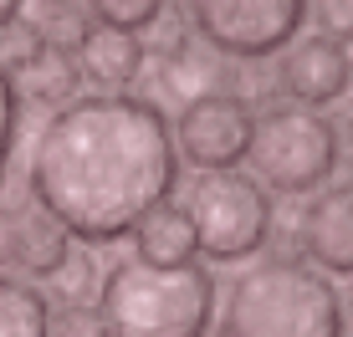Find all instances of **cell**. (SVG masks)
Wrapping results in <instances>:
<instances>
[{
  "label": "cell",
  "mask_w": 353,
  "mask_h": 337,
  "mask_svg": "<svg viewBox=\"0 0 353 337\" xmlns=\"http://www.w3.org/2000/svg\"><path fill=\"white\" fill-rule=\"evenodd\" d=\"M31 199L88 246L123 240L179 184L174 133L159 102L97 92L57 107L31 143Z\"/></svg>",
  "instance_id": "cell-1"
},
{
  "label": "cell",
  "mask_w": 353,
  "mask_h": 337,
  "mask_svg": "<svg viewBox=\"0 0 353 337\" xmlns=\"http://www.w3.org/2000/svg\"><path fill=\"white\" fill-rule=\"evenodd\" d=\"M221 337H348V302L318 266L272 256L230 281Z\"/></svg>",
  "instance_id": "cell-2"
},
{
  "label": "cell",
  "mask_w": 353,
  "mask_h": 337,
  "mask_svg": "<svg viewBox=\"0 0 353 337\" xmlns=\"http://www.w3.org/2000/svg\"><path fill=\"white\" fill-rule=\"evenodd\" d=\"M108 337H205L215 317V281L205 266H143L118 261L97 286Z\"/></svg>",
  "instance_id": "cell-3"
},
{
  "label": "cell",
  "mask_w": 353,
  "mask_h": 337,
  "mask_svg": "<svg viewBox=\"0 0 353 337\" xmlns=\"http://www.w3.org/2000/svg\"><path fill=\"white\" fill-rule=\"evenodd\" d=\"M251 179L276 195H312L338 168V128L318 107H266L246 138Z\"/></svg>",
  "instance_id": "cell-4"
},
{
  "label": "cell",
  "mask_w": 353,
  "mask_h": 337,
  "mask_svg": "<svg viewBox=\"0 0 353 337\" xmlns=\"http://www.w3.org/2000/svg\"><path fill=\"white\" fill-rule=\"evenodd\" d=\"M190 230H194V256L230 266V261H251L272 240V195L251 174H200L185 199Z\"/></svg>",
  "instance_id": "cell-5"
},
{
  "label": "cell",
  "mask_w": 353,
  "mask_h": 337,
  "mask_svg": "<svg viewBox=\"0 0 353 337\" xmlns=\"http://www.w3.org/2000/svg\"><path fill=\"white\" fill-rule=\"evenodd\" d=\"M312 0H190V26L215 56L261 62L297 41Z\"/></svg>",
  "instance_id": "cell-6"
},
{
  "label": "cell",
  "mask_w": 353,
  "mask_h": 337,
  "mask_svg": "<svg viewBox=\"0 0 353 337\" xmlns=\"http://www.w3.org/2000/svg\"><path fill=\"white\" fill-rule=\"evenodd\" d=\"M174 143L179 159L194 164L200 174H225L246 159V138H251V113L246 102H236L230 92H210V98H194L179 107L174 118Z\"/></svg>",
  "instance_id": "cell-7"
},
{
  "label": "cell",
  "mask_w": 353,
  "mask_h": 337,
  "mask_svg": "<svg viewBox=\"0 0 353 337\" xmlns=\"http://www.w3.org/2000/svg\"><path fill=\"white\" fill-rule=\"evenodd\" d=\"M348 41L338 36H302V41L282 46V62H276V87L292 102L318 107L348 92Z\"/></svg>",
  "instance_id": "cell-8"
},
{
  "label": "cell",
  "mask_w": 353,
  "mask_h": 337,
  "mask_svg": "<svg viewBox=\"0 0 353 337\" xmlns=\"http://www.w3.org/2000/svg\"><path fill=\"white\" fill-rule=\"evenodd\" d=\"M0 261H10L31 281H52L57 271L72 261V235L52 220L46 210H21L0 220Z\"/></svg>",
  "instance_id": "cell-9"
},
{
  "label": "cell",
  "mask_w": 353,
  "mask_h": 337,
  "mask_svg": "<svg viewBox=\"0 0 353 337\" xmlns=\"http://www.w3.org/2000/svg\"><path fill=\"white\" fill-rule=\"evenodd\" d=\"M302 250L318 261L323 276H348L353 271V189L333 184L302 215Z\"/></svg>",
  "instance_id": "cell-10"
},
{
  "label": "cell",
  "mask_w": 353,
  "mask_h": 337,
  "mask_svg": "<svg viewBox=\"0 0 353 337\" xmlns=\"http://www.w3.org/2000/svg\"><path fill=\"white\" fill-rule=\"evenodd\" d=\"M143 62H149V46H143V36H128V31H108V26H92L82 36L77 46V72L82 82H92V87L103 92H123L139 82Z\"/></svg>",
  "instance_id": "cell-11"
},
{
  "label": "cell",
  "mask_w": 353,
  "mask_h": 337,
  "mask_svg": "<svg viewBox=\"0 0 353 337\" xmlns=\"http://www.w3.org/2000/svg\"><path fill=\"white\" fill-rule=\"evenodd\" d=\"M133 261L143 266H190L194 261V230L185 204L164 199L133 225Z\"/></svg>",
  "instance_id": "cell-12"
},
{
  "label": "cell",
  "mask_w": 353,
  "mask_h": 337,
  "mask_svg": "<svg viewBox=\"0 0 353 337\" xmlns=\"http://www.w3.org/2000/svg\"><path fill=\"white\" fill-rule=\"evenodd\" d=\"M82 87V72H77V56H62V52H41L31 67H21L10 77V92L16 102H36V107H67Z\"/></svg>",
  "instance_id": "cell-13"
},
{
  "label": "cell",
  "mask_w": 353,
  "mask_h": 337,
  "mask_svg": "<svg viewBox=\"0 0 353 337\" xmlns=\"http://www.w3.org/2000/svg\"><path fill=\"white\" fill-rule=\"evenodd\" d=\"M221 62H215V52L210 46H179V52H169V56H159V92L164 98H174L179 107L185 102H194V98H210V92H221Z\"/></svg>",
  "instance_id": "cell-14"
},
{
  "label": "cell",
  "mask_w": 353,
  "mask_h": 337,
  "mask_svg": "<svg viewBox=\"0 0 353 337\" xmlns=\"http://www.w3.org/2000/svg\"><path fill=\"white\" fill-rule=\"evenodd\" d=\"M0 337H52V302L21 276H0Z\"/></svg>",
  "instance_id": "cell-15"
},
{
  "label": "cell",
  "mask_w": 353,
  "mask_h": 337,
  "mask_svg": "<svg viewBox=\"0 0 353 337\" xmlns=\"http://www.w3.org/2000/svg\"><path fill=\"white\" fill-rule=\"evenodd\" d=\"M92 6V16H97V26H108V31H128V36H143L159 21V10L169 6V0H88Z\"/></svg>",
  "instance_id": "cell-16"
},
{
  "label": "cell",
  "mask_w": 353,
  "mask_h": 337,
  "mask_svg": "<svg viewBox=\"0 0 353 337\" xmlns=\"http://www.w3.org/2000/svg\"><path fill=\"white\" fill-rule=\"evenodd\" d=\"M41 52H46V41H41V26H36V21L16 16V21L0 26V72H6V77H16L21 67H31Z\"/></svg>",
  "instance_id": "cell-17"
},
{
  "label": "cell",
  "mask_w": 353,
  "mask_h": 337,
  "mask_svg": "<svg viewBox=\"0 0 353 337\" xmlns=\"http://www.w3.org/2000/svg\"><path fill=\"white\" fill-rule=\"evenodd\" d=\"M36 26H41V41H46V52L77 56V46H82V36L92 31V21L82 16V10H72V6H46V16L36 21Z\"/></svg>",
  "instance_id": "cell-18"
},
{
  "label": "cell",
  "mask_w": 353,
  "mask_h": 337,
  "mask_svg": "<svg viewBox=\"0 0 353 337\" xmlns=\"http://www.w3.org/2000/svg\"><path fill=\"white\" fill-rule=\"evenodd\" d=\"M52 337H108L97 302H62L52 312Z\"/></svg>",
  "instance_id": "cell-19"
},
{
  "label": "cell",
  "mask_w": 353,
  "mask_h": 337,
  "mask_svg": "<svg viewBox=\"0 0 353 337\" xmlns=\"http://www.w3.org/2000/svg\"><path fill=\"white\" fill-rule=\"evenodd\" d=\"M16 133H21V102H16V92H10V77L0 72V168L16 153Z\"/></svg>",
  "instance_id": "cell-20"
},
{
  "label": "cell",
  "mask_w": 353,
  "mask_h": 337,
  "mask_svg": "<svg viewBox=\"0 0 353 337\" xmlns=\"http://www.w3.org/2000/svg\"><path fill=\"white\" fill-rule=\"evenodd\" d=\"M318 36H338V41H348L353 31V0H318Z\"/></svg>",
  "instance_id": "cell-21"
},
{
  "label": "cell",
  "mask_w": 353,
  "mask_h": 337,
  "mask_svg": "<svg viewBox=\"0 0 353 337\" xmlns=\"http://www.w3.org/2000/svg\"><path fill=\"white\" fill-rule=\"evenodd\" d=\"M21 6H26V0H0V26H6V21H16V16H21Z\"/></svg>",
  "instance_id": "cell-22"
},
{
  "label": "cell",
  "mask_w": 353,
  "mask_h": 337,
  "mask_svg": "<svg viewBox=\"0 0 353 337\" xmlns=\"http://www.w3.org/2000/svg\"><path fill=\"white\" fill-rule=\"evenodd\" d=\"M46 6H67V0H46Z\"/></svg>",
  "instance_id": "cell-23"
}]
</instances>
